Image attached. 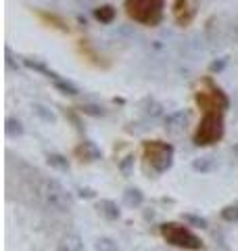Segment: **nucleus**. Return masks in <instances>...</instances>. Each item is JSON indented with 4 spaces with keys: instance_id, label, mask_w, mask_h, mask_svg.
I'll return each instance as SVG.
<instances>
[{
    "instance_id": "nucleus-4",
    "label": "nucleus",
    "mask_w": 238,
    "mask_h": 251,
    "mask_svg": "<svg viewBox=\"0 0 238 251\" xmlns=\"http://www.w3.org/2000/svg\"><path fill=\"white\" fill-rule=\"evenodd\" d=\"M144 157L148 159V163L153 166L155 172L163 174V172H167L173 163V147L167 143H161V140H146L144 143Z\"/></svg>"
},
{
    "instance_id": "nucleus-18",
    "label": "nucleus",
    "mask_w": 238,
    "mask_h": 251,
    "mask_svg": "<svg viewBox=\"0 0 238 251\" xmlns=\"http://www.w3.org/2000/svg\"><path fill=\"white\" fill-rule=\"evenodd\" d=\"M96 251H119L117 243L113 239H98L96 241Z\"/></svg>"
},
{
    "instance_id": "nucleus-9",
    "label": "nucleus",
    "mask_w": 238,
    "mask_h": 251,
    "mask_svg": "<svg viewBox=\"0 0 238 251\" xmlns=\"http://www.w3.org/2000/svg\"><path fill=\"white\" fill-rule=\"evenodd\" d=\"M186 124H188V115L184 111H178V113H171L165 120V130L171 132V134H180L186 128Z\"/></svg>"
},
{
    "instance_id": "nucleus-14",
    "label": "nucleus",
    "mask_w": 238,
    "mask_h": 251,
    "mask_svg": "<svg viewBox=\"0 0 238 251\" xmlns=\"http://www.w3.org/2000/svg\"><path fill=\"white\" fill-rule=\"evenodd\" d=\"M215 168V161H213V157H198V159L192 161V170L194 172H201V174H207Z\"/></svg>"
},
{
    "instance_id": "nucleus-11",
    "label": "nucleus",
    "mask_w": 238,
    "mask_h": 251,
    "mask_svg": "<svg viewBox=\"0 0 238 251\" xmlns=\"http://www.w3.org/2000/svg\"><path fill=\"white\" fill-rule=\"evenodd\" d=\"M96 209H98L107 220H117L119 216H121V209H119L117 203L111 201V199H100V201L96 203Z\"/></svg>"
},
{
    "instance_id": "nucleus-16",
    "label": "nucleus",
    "mask_w": 238,
    "mask_h": 251,
    "mask_svg": "<svg viewBox=\"0 0 238 251\" xmlns=\"http://www.w3.org/2000/svg\"><path fill=\"white\" fill-rule=\"evenodd\" d=\"M182 220H184L186 224H192V226H196V228H207V220L205 218H201V216H194V214H184L182 216Z\"/></svg>"
},
{
    "instance_id": "nucleus-5",
    "label": "nucleus",
    "mask_w": 238,
    "mask_h": 251,
    "mask_svg": "<svg viewBox=\"0 0 238 251\" xmlns=\"http://www.w3.org/2000/svg\"><path fill=\"white\" fill-rule=\"evenodd\" d=\"M42 193H44L46 203H48L52 209H57V211H69V209H73V195H71L67 188L59 182V180H54V178L46 180Z\"/></svg>"
},
{
    "instance_id": "nucleus-7",
    "label": "nucleus",
    "mask_w": 238,
    "mask_h": 251,
    "mask_svg": "<svg viewBox=\"0 0 238 251\" xmlns=\"http://www.w3.org/2000/svg\"><path fill=\"white\" fill-rule=\"evenodd\" d=\"M196 15V2L194 0H173V17L182 27L190 25V21Z\"/></svg>"
},
{
    "instance_id": "nucleus-25",
    "label": "nucleus",
    "mask_w": 238,
    "mask_h": 251,
    "mask_svg": "<svg viewBox=\"0 0 238 251\" xmlns=\"http://www.w3.org/2000/svg\"><path fill=\"white\" fill-rule=\"evenodd\" d=\"M234 155H238V145H236V147H234Z\"/></svg>"
},
{
    "instance_id": "nucleus-6",
    "label": "nucleus",
    "mask_w": 238,
    "mask_h": 251,
    "mask_svg": "<svg viewBox=\"0 0 238 251\" xmlns=\"http://www.w3.org/2000/svg\"><path fill=\"white\" fill-rule=\"evenodd\" d=\"M196 103H198V107H201L203 111H217V109L219 111H224V109H228L230 100L211 80H205L203 88L196 92Z\"/></svg>"
},
{
    "instance_id": "nucleus-24",
    "label": "nucleus",
    "mask_w": 238,
    "mask_h": 251,
    "mask_svg": "<svg viewBox=\"0 0 238 251\" xmlns=\"http://www.w3.org/2000/svg\"><path fill=\"white\" fill-rule=\"evenodd\" d=\"M79 193H82V197H94V193H92V191H88V188H86V191L82 188V191H79Z\"/></svg>"
},
{
    "instance_id": "nucleus-12",
    "label": "nucleus",
    "mask_w": 238,
    "mask_h": 251,
    "mask_svg": "<svg viewBox=\"0 0 238 251\" xmlns=\"http://www.w3.org/2000/svg\"><path fill=\"white\" fill-rule=\"evenodd\" d=\"M123 201H125V205H130V207H140L142 201H144V195H142L140 188H128V191L123 193Z\"/></svg>"
},
{
    "instance_id": "nucleus-13",
    "label": "nucleus",
    "mask_w": 238,
    "mask_h": 251,
    "mask_svg": "<svg viewBox=\"0 0 238 251\" xmlns=\"http://www.w3.org/2000/svg\"><path fill=\"white\" fill-rule=\"evenodd\" d=\"M46 163H48L50 168L59 170V172H67V170H69L67 157H63V155H59V153H50L48 157H46Z\"/></svg>"
},
{
    "instance_id": "nucleus-3",
    "label": "nucleus",
    "mask_w": 238,
    "mask_h": 251,
    "mask_svg": "<svg viewBox=\"0 0 238 251\" xmlns=\"http://www.w3.org/2000/svg\"><path fill=\"white\" fill-rule=\"evenodd\" d=\"M161 234L163 239L169 243V245H176V247H182V249H201L203 247V241L196 237V234L186 228L182 224H176V222H167L161 226Z\"/></svg>"
},
{
    "instance_id": "nucleus-23",
    "label": "nucleus",
    "mask_w": 238,
    "mask_h": 251,
    "mask_svg": "<svg viewBox=\"0 0 238 251\" xmlns=\"http://www.w3.org/2000/svg\"><path fill=\"white\" fill-rule=\"evenodd\" d=\"M84 113H90V115H102V109H98V107H84Z\"/></svg>"
},
{
    "instance_id": "nucleus-8",
    "label": "nucleus",
    "mask_w": 238,
    "mask_h": 251,
    "mask_svg": "<svg viewBox=\"0 0 238 251\" xmlns=\"http://www.w3.org/2000/svg\"><path fill=\"white\" fill-rule=\"evenodd\" d=\"M75 155L79 157L82 161H98L102 153L100 149L92 143V140H84V143H79L77 149H75Z\"/></svg>"
},
{
    "instance_id": "nucleus-22",
    "label": "nucleus",
    "mask_w": 238,
    "mask_h": 251,
    "mask_svg": "<svg viewBox=\"0 0 238 251\" xmlns=\"http://www.w3.org/2000/svg\"><path fill=\"white\" fill-rule=\"evenodd\" d=\"M36 111L42 115L46 122H54V115H52V113H46V111H44V107H36Z\"/></svg>"
},
{
    "instance_id": "nucleus-20",
    "label": "nucleus",
    "mask_w": 238,
    "mask_h": 251,
    "mask_svg": "<svg viewBox=\"0 0 238 251\" xmlns=\"http://www.w3.org/2000/svg\"><path fill=\"white\" fill-rule=\"evenodd\" d=\"M57 86H59V88L65 92V94H77V88H75V86H71L69 82H61V80H57Z\"/></svg>"
},
{
    "instance_id": "nucleus-10",
    "label": "nucleus",
    "mask_w": 238,
    "mask_h": 251,
    "mask_svg": "<svg viewBox=\"0 0 238 251\" xmlns=\"http://www.w3.org/2000/svg\"><path fill=\"white\" fill-rule=\"evenodd\" d=\"M57 251H84V241L79 234H65L59 243V249Z\"/></svg>"
},
{
    "instance_id": "nucleus-21",
    "label": "nucleus",
    "mask_w": 238,
    "mask_h": 251,
    "mask_svg": "<svg viewBox=\"0 0 238 251\" xmlns=\"http://www.w3.org/2000/svg\"><path fill=\"white\" fill-rule=\"evenodd\" d=\"M132 163H134V157L130 155V157H125V159L121 161V166H119V168H121V172H123L125 176L130 174V168H132Z\"/></svg>"
},
{
    "instance_id": "nucleus-1",
    "label": "nucleus",
    "mask_w": 238,
    "mask_h": 251,
    "mask_svg": "<svg viewBox=\"0 0 238 251\" xmlns=\"http://www.w3.org/2000/svg\"><path fill=\"white\" fill-rule=\"evenodd\" d=\"M163 2L165 0H125V13L142 25H157L163 17Z\"/></svg>"
},
{
    "instance_id": "nucleus-15",
    "label": "nucleus",
    "mask_w": 238,
    "mask_h": 251,
    "mask_svg": "<svg viewBox=\"0 0 238 251\" xmlns=\"http://www.w3.org/2000/svg\"><path fill=\"white\" fill-rule=\"evenodd\" d=\"M6 134L9 136H21L23 134V126H21V122L19 120H13V117H9V120H6Z\"/></svg>"
},
{
    "instance_id": "nucleus-19",
    "label": "nucleus",
    "mask_w": 238,
    "mask_h": 251,
    "mask_svg": "<svg viewBox=\"0 0 238 251\" xmlns=\"http://www.w3.org/2000/svg\"><path fill=\"white\" fill-rule=\"evenodd\" d=\"M113 15H115V13H113V9H111V6H102L100 11H96V17H98L100 21H105V23L113 19Z\"/></svg>"
},
{
    "instance_id": "nucleus-17",
    "label": "nucleus",
    "mask_w": 238,
    "mask_h": 251,
    "mask_svg": "<svg viewBox=\"0 0 238 251\" xmlns=\"http://www.w3.org/2000/svg\"><path fill=\"white\" fill-rule=\"evenodd\" d=\"M221 220H226V222H238V203L221 209Z\"/></svg>"
},
{
    "instance_id": "nucleus-2",
    "label": "nucleus",
    "mask_w": 238,
    "mask_h": 251,
    "mask_svg": "<svg viewBox=\"0 0 238 251\" xmlns=\"http://www.w3.org/2000/svg\"><path fill=\"white\" fill-rule=\"evenodd\" d=\"M221 136H224V117H221V111H205L203 120L194 132V145L207 147L217 143Z\"/></svg>"
}]
</instances>
